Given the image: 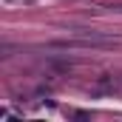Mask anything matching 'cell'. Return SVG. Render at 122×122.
<instances>
[{
    "instance_id": "6da1fadb",
    "label": "cell",
    "mask_w": 122,
    "mask_h": 122,
    "mask_svg": "<svg viewBox=\"0 0 122 122\" xmlns=\"http://www.w3.org/2000/svg\"><path fill=\"white\" fill-rule=\"evenodd\" d=\"M48 46H54V48H111V46H117V40H114V37H102V34H91V37L51 40Z\"/></svg>"
}]
</instances>
